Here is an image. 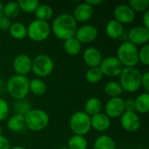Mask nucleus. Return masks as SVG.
I'll list each match as a JSON object with an SVG mask.
<instances>
[{
  "mask_svg": "<svg viewBox=\"0 0 149 149\" xmlns=\"http://www.w3.org/2000/svg\"><path fill=\"white\" fill-rule=\"evenodd\" d=\"M79 25L70 13H61L52 21L51 31L52 34L60 40H66L75 36Z\"/></svg>",
  "mask_w": 149,
  "mask_h": 149,
  "instance_id": "1",
  "label": "nucleus"
},
{
  "mask_svg": "<svg viewBox=\"0 0 149 149\" xmlns=\"http://www.w3.org/2000/svg\"><path fill=\"white\" fill-rule=\"evenodd\" d=\"M141 72L137 67H124L119 76V83L127 93H134L141 87Z\"/></svg>",
  "mask_w": 149,
  "mask_h": 149,
  "instance_id": "2",
  "label": "nucleus"
},
{
  "mask_svg": "<svg viewBox=\"0 0 149 149\" xmlns=\"http://www.w3.org/2000/svg\"><path fill=\"white\" fill-rule=\"evenodd\" d=\"M30 79L26 76L14 74L5 82V90L15 100H24L30 93Z\"/></svg>",
  "mask_w": 149,
  "mask_h": 149,
  "instance_id": "3",
  "label": "nucleus"
},
{
  "mask_svg": "<svg viewBox=\"0 0 149 149\" xmlns=\"http://www.w3.org/2000/svg\"><path fill=\"white\" fill-rule=\"evenodd\" d=\"M139 48L127 40L122 42L117 48L116 58L124 67H136L139 64Z\"/></svg>",
  "mask_w": 149,
  "mask_h": 149,
  "instance_id": "4",
  "label": "nucleus"
},
{
  "mask_svg": "<svg viewBox=\"0 0 149 149\" xmlns=\"http://www.w3.org/2000/svg\"><path fill=\"white\" fill-rule=\"evenodd\" d=\"M25 127L32 132L45 129L50 123V116L43 109H31L24 115Z\"/></svg>",
  "mask_w": 149,
  "mask_h": 149,
  "instance_id": "5",
  "label": "nucleus"
},
{
  "mask_svg": "<svg viewBox=\"0 0 149 149\" xmlns=\"http://www.w3.org/2000/svg\"><path fill=\"white\" fill-rule=\"evenodd\" d=\"M54 70V61L51 56L41 53L35 56L31 62V72L39 79L50 76Z\"/></svg>",
  "mask_w": 149,
  "mask_h": 149,
  "instance_id": "6",
  "label": "nucleus"
},
{
  "mask_svg": "<svg viewBox=\"0 0 149 149\" xmlns=\"http://www.w3.org/2000/svg\"><path fill=\"white\" fill-rule=\"evenodd\" d=\"M69 127L73 134L85 136L92 129L91 117L84 111H77L70 117Z\"/></svg>",
  "mask_w": 149,
  "mask_h": 149,
  "instance_id": "7",
  "label": "nucleus"
},
{
  "mask_svg": "<svg viewBox=\"0 0 149 149\" xmlns=\"http://www.w3.org/2000/svg\"><path fill=\"white\" fill-rule=\"evenodd\" d=\"M52 33L51 25L48 22L34 19L27 26V37L33 42H43Z\"/></svg>",
  "mask_w": 149,
  "mask_h": 149,
  "instance_id": "8",
  "label": "nucleus"
},
{
  "mask_svg": "<svg viewBox=\"0 0 149 149\" xmlns=\"http://www.w3.org/2000/svg\"><path fill=\"white\" fill-rule=\"evenodd\" d=\"M103 76L108 78L119 77L124 66L116 58V56H107L104 58L99 66Z\"/></svg>",
  "mask_w": 149,
  "mask_h": 149,
  "instance_id": "9",
  "label": "nucleus"
},
{
  "mask_svg": "<svg viewBox=\"0 0 149 149\" xmlns=\"http://www.w3.org/2000/svg\"><path fill=\"white\" fill-rule=\"evenodd\" d=\"M98 34L99 32L96 26L91 24H84L78 27L74 37L81 43V45H87L95 41Z\"/></svg>",
  "mask_w": 149,
  "mask_h": 149,
  "instance_id": "10",
  "label": "nucleus"
},
{
  "mask_svg": "<svg viewBox=\"0 0 149 149\" xmlns=\"http://www.w3.org/2000/svg\"><path fill=\"white\" fill-rule=\"evenodd\" d=\"M104 113H106L110 119L120 118V116L126 112L124 99L121 97L110 98L104 107Z\"/></svg>",
  "mask_w": 149,
  "mask_h": 149,
  "instance_id": "11",
  "label": "nucleus"
},
{
  "mask_svg": "<svg viewBox=\"0 0 149 149\" xmlns=\"http://www.w3.org/2000/svg\"><path fill=\"white\" fill-rule=\"evenodd\" d=\"M127 41L136 46L148 45L149 42V30L143 25H137L131 28L127 33Z\"/></svg>",
  "mask_w": 149,
  "mask_h": 149,
  "instance_id": "12",
  "label": "nucleus"
},
{
  "mask_svg": "<svg viewBox=\"0 0 149 149\" xmlns=\"http://www.w3.org/2000/svg\"><path fill=\"white\" fill-rule=\"evenodd\" d=\"M32 58L26 53L17 54L12 61V68L15 74L26 76L31 72Z\"/></svg>",
  "mask_w": 149,
  "mask_h": 149,
  "instance_id": "13",
  "label": "nucleus"
},
{
  "mask_svg": "<svg viewBox=\"0 0 149 149\" xmlns=\"http://www.w3.org/2000/svg\"><path fill=\"white\" fill-rule=\"evenodd\" d=\"M113 19L122 25L132 24L135 19V12L127 3H120L115 6L113 10Z\"/></svg>",
  "mask_w": 149,
  "mask_h": 149,
  "instance_id": "14",
  "label": "nucleus"
},
{
  "mask_svg": "<svg viewBox=\"0 0 149 149\" xmlns=\"http://www.w3.org/2000/svg\"><path fill=\"white\" fill-rule=\"evenodd\" d=\"M120 120L122 128L129 133L136 132L141 124V118L135 112H125L120 116Z\"/></svg>",
  "mask_w": 149,
  "mask_h": 149,
  "instance_id": "15",
  "label": "nucleus"
},
{
  "mask_svg": "<svg viewBox=\"0 0 149 149\" xmlns=\"http://www.w3.org/2000/svg\"><path fill=\"white\" fill-rule=\"evenodd\" d=\"M93 12H94L93 7L88 4L85 1L75 6L73 10V13L72 15L78 24L79 23L85 24L93 17Z\"/></svg>",
  "mask_w": 149,
  "mask_h": 149,
  "instance_id": "16",
  "label": "nucleus"
},
{
  "mask_svg": "<svg viewBox=\"0 0 149 149\" xmlns=\"http://www.w3.org/2000/svg\"><path fill=\"white\" fill-rule=\"evenodd\" d=\"M82 58L84 63L88 66V68L99 67L103 59L100 51L95 46L86 47L83 52Z\"/></svg>",
  "mask_w": 149,
  "mask_h": 149,
  "instance_id": "17",
  "label": "nucleus"
},
{
  "mask_svg": "<svg viewBox=\"0 0 149 149\" xmlns=\"http://www.w3.org/2000/svg\"><path fill=\"white\" fill-rule=\"evenodd\" d=\"M111 119L102 112L91 117V127L98 132H106L111 127Z\"/></svg>",
  "mask_w": 149,
  "mask_h": 149,
  "instance_id": "18",
  "label": "nucleus"
},
{
  "mask_svg": "<svg viewBox=\"0 0 149 149\" xmlns=\"http://www.w3.org/2000/svg\"><path fill=\"white\" fill-rule=\"evenodd\" d=\"M106 35L111 39H120L124 35V26L115 19H111L107 22L105 28Z\"/></svg>",
  "mask_w": 149,
  "mask_h": 149,
  "instance_id": "19",
  "label": "nucleus"
},
{
  "mask_svg": "<svg viewBox=\"0 0 149 149\" xmlns=\"http://www.w3.org/2000/svg\"><path fill=\"white\" fill-rule=\"evenodd\" d=\"M6 126L8 130H10L12 133H18L22 131L25 127L24 116L17 113L13 114L12 116L7 119Z\"/></svg>",
  "mask_w": 149,
  "mask_h": 149,
  "instance_id": "20",
  "label": "nucleus"
},
{
  "mask_svg": "<svg viewBox=\"0 0 149 149\" xmlns=\"http://www.w3.org/2000/svg\"><path fill=\"white\" fill-rule=\"evenodd\" d=\"M102 101L97 97L89 98L84 105V112L90 117L99 113L102 110Z\"/></svg>",
  "mask_w": 149,
  "mask_h": 149,
  "instance_id": "21",
  "label": "nucleus"
},
{
  "mask_svg": "<svg viewBox=\"0 0 149 149\" xmlns=\"http://www.w3.org/2000/svg\"><path fill=\"white\" fill-rule=\"evenodd\" d=\"M135 113L138 114H147L149 112V93H141L134 99Z\"/></svg>",
  "mask_w": 149,
  "mask_h": 149,
  "instance_id": "22",
  "label": "nucleus"
},
{
  "mask_svg": "<svg viewBox=\"0 0 149 149\" xmlns=\"http://www.w3.org/2000/svg\"><path fill=\"white\" fill-rule=\"evenodd\" d=\"M63 48L65 53H67L68 55L77 56L80 53L82 50V45L75 37H72L64 41Z\"/></svg>",
  "mask_w": 149,
  "mask_h": 149,
  "instance_id": "23",
  "label": "nucleus"
},
{
  "mask_svg": "<svg viewBox=\"0 0 149 149\" xmlns=\"http://www.w3.org/2000/svg\"><path fill=\"white\" fill-rule=\"evenodd\" d=\"M93 149H117V147L114 140L111 136L101 134L95 139Z\"/></svg>",
  "mask_w": 149,
  "mask_h": 149,
  "instance_id": "24",
  "label": "nucleus"
},
{
  "mask_svg": "<svg viewBox=\"0 0 149 149\" xmlns=\"http://www.w3.org/2000/svg\"><path fill=\"white\" fill-rule=\"evenodd\" d=\"M34 15L36 17V19L38 20L48 22L50 19H52L53 16V9L50 4L39 3L34 12Z\"/></svg>",
  "mask_w": 149,
  "mask_h": 149,
  "instance_id": "25",
  "label": "nucleus"
},
{
  "mask_svg": "<svg viewBox=\"0 0 149 149\" xmlns=\"http://www.w3.org/2000/svg\"><path fill=\"white\" fill-rule=\"evenodd\" d=\"M10 35L17 40H22L27 37V26L21 22H13L9 29Z\"/></svg>",
  "mask_w": 149,
  "mask_h": 149,
  "instance_id": "26",
  "label": "nucleus"
},
{
  "mask_svg": "<svg viewBox=\"0 0 149 149\" xmlns=\"http://www.w3.org/2000/svg\"><path fill=\"white\" fill-rule=\"evenodd\" d=\"M29 89L32 94L36 96H41L45 93L47 90V86H46L45 82L42 79L34 78L31 80H30Z\"/></svg>",
  "mask_w": 149,
  "mask_h": 149,
  "instance_id": "27",
  "label": "nucleus"
},
{
  "mask_svg": "<svg viewBox=\"0 0 149 149\" xmlns=\"http://www.w3.org/2000/svg\"><path fill=\"white\" fill-rule=\"evenodd\" d=\"M104 92L105 93L109 96L110 98L120 97L123 93V90L119 83L116 80H110L104 86Z\"/></svg>",
  "mask_w": 149,
  "mask_h": 149,
  "instance_id": "28",
  "label": "nucleus"
},
{
  "mask_svg": "<svg viewBox=\"0 0 149 149\" xmlns=\"http://www.w3.org/2000/svg\"><path fill=\"white\" fill-rule=\"evenodd\" d=\"M67 148L69 149H87L88 142L85 136L72 134L68 140Z\"/></svg>",
  "mask_w": 149,
  "mask_h": 149,
  "instance_id": "29",
  "label": "nucleus"
},
{
  "mask_svg": "<svg viewBox=\"0 0 149 149\" xmlns=\"http://www.w3.org/2000/svg\"><path fill=\"white\" fill-rule=\"evenodd\" d=\"M20 7L17 2H8L3 4V16L11 19L17 17L20 13Z\"/></svg>",
  "mask_w": 149,
  "mask_h": 149,
  "instance_id": "30",
  "label": "nucleus"
},
{
  "mask_svg": "<svg viewBox=\"0 0 149 149\" xmlns=\"http://www.w3.org/2000/svg\"><path fill=\"white\" fill-rule=\"evenodd\" d=\"M31 109V105L26 99L15 100V102L13 103V110L17 114H21L24 116Z\"/></svg>",
  "mask_w": 149,
  "mask_h": 149,
  "instance_id": "31",
  "label": "nucleus"
},
{
  "mask_svg": "<svg viewBox=\"0 0 149 149\" xmlns=\"http://www.w3.org/2000/svg\"><path fill=\"white\" fill-rule=\"evenodd\" d=\"M86 79L91 84H97L103 79V74L99 67L88 68L86 72Z\"/></svg>",
  "mask_w": 149,
  "mask_h": 149,
  "instance_id": "32",
  "label": "nucleus"
},
{
  "mask_svg": "<svg viewBox=\"0 0 149 149\" xmlns=\"http://www.w3.org/2000/svg\"><path fill=\"white\" fill-rule=\"evenodd\" d=\"M20 7V10L25 13H34L39 2L38 0H20L17 2Z\"/></svg>",
  "mask_w": 149,
  "mask_h": 149,
  "instance_id": "33",
  "label": "nucleus"
},
{
  "mask_svg": "<svg viewBox=\"0 0 149 149\" xmlns=\"http://www.w3.org/2000/svg\"><path fill=\"white\" fill-rule=\"evenodd\" d=\"M136 12H145L148 10L149 0H130L127 3Z\"/></svg>",
  "mask_w": 149,
  "mask_h": 149,
  "instance_id": "34",
  "label": "nucleus"
},
{
  "mask_svg": "<svg viewBox=\"0 0 149 149\" xmlns=\"http://www.w3.org/2000/svg\"><path fill=\"white\" fill-rule=\"evenodd\" d=\"M139 63H141L144 65H149V45H142L139 48L138 52Z\"/></svg>",
  "mask_w": 149,
  "mask_h": 149,
  "instance_id": "35",
  "label": "nucleus"
},
{
  "mask_svg": "<svg viewBox=\"0 0 149 149\" xmlns=\"http://www.w3.org/2000/svg\"><path fill=\"white\" fill-rule=\"evenodd\" d=\"M10 115L9 103L3 98H0V122L6 120Z\"/></svg>",
  "mask_w": 149,
  "mask_h": 149,
  "instance_id": "36",
  "label": "nucleus"
},
{
  "mask_svg": "<svg viewBox=\"0 0 149 149\" xmlns=\"http://www.w3.org/2000/svg\"><path fill=\"white\" fill-rule=\"evenodd\" d=\"M12 22L11 19L8 18L5 16H2L0 17V31H9L10 25H11Z\"/></svg>",
  "mask_w": 149,
  "mask_h": 149,
  "instance_id": "37",
  "label": "nucleus"
},
{
  "mask_svg": "<svg viewBox=\"0 0 149 149\" xmlns=\"http://www.w3.org/2000/svg\"><path fill=\"white\" fill-rule=\"evenodd\" d=\"M124 106L126 112H135V105H134V99H127L124 100Z\"/></svg>",
  "mask_w": 149,
  "mask_h": 149,
  "instance_id": "38",
  "label": "nucleus"
},
{
  "mask_svg": "<svg viewBox=\"0 0 149 149\" xmlns=\"http://www.w3.org/2000/svg\"><path fill=\"white\" fill-rule=\"evenodd\" d=\"M141 86L144 88L146 93H148L149 91V72H146L142 73L141 76Z\"/></svg>",
  "mask_w": 149,
  "mask_h": 149,
  "instance_id": "39",
  "label": "nucleus"
},
{
  "mask_svg": "<svg viewBox=\"0 0 149 149\" xmlns=\"http://www.w3.org/2000/svg\"><path fill=\"white\" fill-rule=\"evenodd\" d=\"M10 143L7 137H5L3 134H0V149H10Z\"/></svg>",
  "mask_w": 149,
  "mask_h": 149,
  "instance_id": "40",
  "label": "nucleus"
},
{
  "mask_svg": "<svg viewBox=\"0 0 149 149\" xmlns=\"http://www.w3.org/2000/svg\"><path fill=\"white\" fill-rule=\"evenodd\" d=\"M142 25L144 27H146L147 29L149 30V10H146L145 12H143V16H142Z\"/></svg>",
  "mask_w": 149,
  "mask_h": 149,
  "instance_id": "41",
  "label": "nucleus"
},
{
  "mask_svg": "<svg viewBox=\"0 0 149 149\" xmlns=\"http://www.w3.org/2000/svg\"><path fill=\"white\" fill-rule=\"evenodd\" d=\"M88 4H90L91 6H93V8L95 7V6H97V5H100V4H101L102 3H103V1L102 0H87V1H86Z\"/></svg>",
  "mask_w": 149,
  "mask_h": 149,
  "instance_id": "42",
  "label": "nucleus"
},
{
  "mask_svg": "<svg viewBox=\"0 0 149 149\" xmlns=\"http://www.w3.org/2000/svg\"><path fill=\"white\" fill-rule=\"evenodd\" d=\"M3 15V3L0 1V17Z\"/></svg>",
  "mask_w": 149,
  "mask_h": 149,
  "instance_id": "43",
  "label": "nucleus"
},
{
  "mask_svg": "<svg viewBox=\"0 0 149 149\" xmlns=\"http://www.w3.org/2000/svg\"><path fill=\"white\" fill-rule=\"evenodd\" d=\"M10 149H26L25 148L22 147V146H14V147H10Z\"/></svg>",
  "mask_w": 149,
  "mask_h": 149,
  "instance_id": "44",
  "label": "nucleus"
},
{
  "mask_svg": "<svg viewBox=\"0 0 149 149\" xmlns=\"http://www.w3.org/2000/svg\"><path fill=\"white\" fill-rule=\"evenodd\" d=\"M59 149H69L67 147H62V148H60Z\"/></svg>",
  "mask_w": 149,
  "mask_h": 149,
  "instance_id": "45",
  "label": "nucleus"
},
{
  "mask_svg": "<svg viewBox=\"0 0 149 149\" xmlns=\"http://www.w3.org/2000/svg\"><path fill=\"white\" fill-rule=\"evenodd\" d=\"M138 149H144V148H138Z\"/></svg>",
  "mask_w": 149,
  "mask_h": 149,
  "instance_id": "46",
  "label": "nucleus"
}]
</instances>
